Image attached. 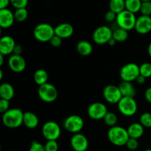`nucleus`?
<instances>
[{"label": "nucleus", "mask_w": 151, "mask_h": 151, "mask_svg": "<svg viewBox=\"0 0 151 151\" xmlns=\"http://www.w3.org/2000/svg\"><path fill=\"white\" fill-rule=\"evenodd\" d=\"M24 112L20 109H10L2 114L3 125L8 128H17L23 124Z\"/></svg>", "instance_id": "1"}, {"label": "nucleus", "mask_w": 151, "mask_h": 151, "mask_svg": "<svg viewBox=\"0 0 151 151\" xmlns=\"http://www.w3.org/2000/svg\"><path fill=\"white\" fill-rule=\"evenodd\" d=\"M129 138L127 129L122 126L115 125L111 127L108 131V139L115 146L122 147L125 145Z\"/></svg>", "instance_id": "2"}, {"label": "nucleus", "mask_w": 151, "mask_h": 151, "mask_svg": "<svg viewBox=\"0 0 151 151\" xmlns=\"http://www.w3.org/2000/svg\"><path fill=\"white\" fill-rule=\"evenodd\" d=\"M55 34V27L48 23H41L35 27L33 36L39 42H50Z\"/></svg>", "instance_id": "3"}, {"label": "nucleus", "mask_w": 151, "mask_h": 151, "mask_svg": "<svg viewBox=\"0 0 151 151\" xmlns=\"http://www.w3.org/2000/svg\"><path fill=\"white\" fill-rule=\"evenodd\" d=\"M137 19L134 13L125 10L116 15V23L118 27L127 31H131L135 28Z\"/></svg>", "instance_id": "4"}, {"label": "nucleus", "mask_w": 151, "mask_h": 151, "mask_svg": "<svg viewBox=\"0 0 151 151\" xmlns=\"http://www.w3.org/2000/svg\"><path fill=\"white\" fill-rule=\"evenodd\" d=\"M117 108L121 114L125 116H132L137 112L138 105L133 97H122L117 103Z\"/></svg>", "instance_id": "5"}, {"label": "nucleus", "mask_w": 151, "mask_h": 151, "mask_svg": "<svg viewBox=\"0 0 151 151\" xmlns=\"http://www.w3.org/2000/svg\"><path fill=\"white\" fill-rule=\"evenodd\" d=\"M38 94L42 101L47 103H51L55 101L58 96V91L56 87L51 83L44 84L40 86L38 89Z\"/></svg>", "instance_id": "6"}, {"label": "nucleus", "mask_w": 151, "mask_h": 151, "mask_svg": "<svg viewBox=\"0 0 151 151\" xmlns=\"http://www.w3.org/2000/svg\"><path fill=\"white\" fill-rule=\"evenodd\" d=\"M42 135L47 141H57L60 137L61 129L58 124L54 121H48L43 125L41 128Z\"/></svg>", "instance_id": "7"}, {"label": "nucleus", "mask_w": 151, "mask_h": 151, "mask_svg": "<svg viewBox=\"0 0 151 151\" xmlns=\"http://www.w3.org/2000/svg\"><path fill=\"white\" fill-rule=\"evenodd\" d=\"M140 75L139 66L135 63H128L124 65L120 69L119 76L122 81L131 82L136 81Z\"/></svg>", "instance_id": "8"}, {"label": "nucleus", "mask_w": 151, "mask_h": 151, "mask_svg": "<svg viewBox=\"0 0 151 151\" xmlns=\"http://www.w3.org/2000/svg\"><path fill=\"white\" fill-rule=\"evenodd\" d=\"M113 36V30L106 25H102L94 29L92 39L99 45H103L109 43Z\"/></svg>", "instance_id": "9"}, {"label": "nucleus", "mask_w": 151, "mask_h": 151, "mask_svg": "<svg viewBox=\"0 0 151 151\" xmlns=\"http://www.w3.org/2000/svg\"><path fill=\"white\" fill-rule=\"evenodd\" d=\"M63 127L68 132L73 134H78L83 128L84 120L79 115H70L63 122Z\"/></svg>", "instance_id": "10"}, {"label": "nucleus", "mask_w": 151, "mask_h": 151, "mask_svg": "<svg viewBox=\"0 0 151 151\" xmlns=\"http://www.w3.org/2000/svg\"><path fill=\"white\" fill-rule=\"evenodd\" d=\"M108 112L109 111H108L107 106L104 103L100 102L91 103L87 109V114L88 116L94 120L103 119Z\"/></svg>", "instance_id": "11"}, {"label": "nucleus", "mask_w": 151, "mask_h": 151, "mask_svg": "<svg viewBox=\"0 0 151 151\" xmlns=\"http://www.w3.org/2000/svg\"><path fill=\"white\" fill-rule=\"evenodd\" d=\"M103 95L106 102L110 104H117L122 98L119 86L115 85L106 86L103 89Z\"/></svg>", "instance_id": "12"}, {"label": "nucleus", "mask_w": 151, "mask_h": 151, "mask_svg": "<svg viewBox=\"0 0 151 151\" xmlns=\"http://www.w3.org/2000/svg\"><path fill=\"white\" fill-rule=\"evenodd\" d=\"M8 66L11 71L16 73H20L26 69V60L22 55L13 54L8 58Z\"/></svg>", "instance_id": "13"}, {"label": "nucleus", "mask_w": 151, "mask_h": 151, "mask_svg": "<svg viewBox=\"0 0 151 151\" xmlns=\"http://www.w3.org/2000/svg\"><path fill=\"white\" fill-rule=\"evenodd\" d=\"M70 144L75 151H86L88 147V141L83 134H74L70 139Z\"/></svg>", "instance_id": "14"}, {"label": "nucleus", "mask_w": 151, "mask_h": 151, "mask_svg": "<svg viewBox=\"0 0 151 151\" xmlns=\"http://www.w3.org/2000/svg\"><path fill=\"white\" fill-rule=\"evenodd\" d=\"M137 33L140 35H145L151 31V16L141 15L137 19L135 28Z\"/></svg>", "instance_id": "15"}, {"label": "nucleus", "mask_w": 151, "mask_h": 151, "mask_svg": "<svg viewBox=\"0 0 151 151\" xmlns=\"http://www.w3.org/2000/svg\"><path fill=\"white\" fill-rule=\"evenodd\" d=\"M16 42L13 37L10 35H4L0 39V54L4 56L9 55L13 53Z\"/></svg>", "instance_id": "16"}, {"label": "nucleus", "mask_w": 151, "mask_h": 151, "mask_svg": "<svg viewBox=\"0 0 151 151\" xmlns=\"http://www.w3.org/2000/svg\"><path fill=\"white\" fill-rule=\"evenodd\" d=\"M14 13L10 9L0 10V27L2 29H7L13 26L15 22Z\"/></svg>", "instance_id": "17"}, {"label": "nucleus", "mask_w": 151, "mask_h": 151, "mask_svg": "<svg viewBox=\"0 0 151 151\" xmlns=\"http://www.w3.org/2000/svg\"><path fill=\"white\" fill-rule=\"evenodd\" d=\"M74 33V27L69 23H61L55 27V34L63 38H70Z\"/></svg>", "instance_id": "18"}, {"label": "nucleus", "mask_w": 151, "mask_h": 151, "mask_svg": "<svg viewBox=\"0 0 151 151\" xmlns=\"http://www.w3.org/2000/svg\"><path fill=\"white\" fill-rule=\"evenodd\" d=\"M23 124L29 129H34L37 128L39 124L38 116L32 111H25L24 113Z\"/></svg>", "instance_id": "19"}, {"label": "nucleus", "mask_w": 151, "mask_h": 151, "mask_svg": "<svg viewBox=\"0 0 151 151\" xmlns=\"http://www.w3.org/2000/svg\"><path fill=\"white\" fill-rule=\"evenodd\" d=\"M119 88L122 93V97L134 98L137 95V89L131 82L122 81L119 85Z\"/></svg>", "instance_id": "20"}, {"label": "nucleus", "mask_w": 151, "mask_h": 151, "mask_svg": "<svg viewBox=\"0 0 151 151\" xmlns=\"http://www.w3.org/2000/svg\"><path fill=\"white\" fill-rule=\"evenodd\" d=\"M127 131L130 138L138 139L141 138L144 134L145 128L139 122H133L128 126Z\"/></svg>", "instance_id": "21"}, {"label": "nucleus", "mask_w": 151, "mask_h": 151, "mask_svg": "<svg viewBox=\"0 0 151 151\" xmlns=\"http://www.w3.org/2000/svg\"><path fill=\"white\" fill-rule=\"evenodd\" d=\"M15 95V90L13 86L9 83H3L0 85V97L1 99L10 101Z\"/></svg>", "instance_id": "22"}, {"label": "nucleus", "mask_w": 151, "mask_h": 151, "mask_svg": "<svg viewBox=\"0 0 151 151\" xmlns=\"http://www.w3.org/2000/svg\"><path fill=\"white\" fill-rule=\"evenodd\" d=\"M76 50L82 56H88L91 54L93 51V47L88 41H81L77 44Z\"/></svg>", "instance_id": "23"}, {"label": "nucleus", "mask_w": 151, "mask_h": 151, "mask_svg": "<svg viewBox=\"0 0 151 151\" xmlns=\"http://www.w3.org/2000/svg\"><path fill=\"white\" fill-rule=\"evenodd\" d=\"M49 75L45 69H39L35 72L33 75V80L37 85L42 86L48 83Z\"/></svg>", "instance_id": "24"}, {"label": "nucleus", "mask_w": 151, "mask_h": 151, "mask_svg": "<svg viewBox=\"0 0 151 151\" xmlns=\"http://www.w3.org/2000/svg\"><path fill=\"white\" fill-rule=\"evenodd\" d=\"M109 10H111L116 14L125 10V0H110Z\"/></svg>", "instance_id": "25"}, {"label": "nucleus", "mask_w": 151, "mask_h": 151, "mask_svg": "<svg viewBox=\"0 0 151 151\" xmlns=\"http://www.w3.org/2000/svg\"><path fill=\"white\" fill-rule=\"evenodd\" d=\"M142 3L141 0H125V10L136 14L140 11Z\"/></svg>", "instance_id": "26"}, {"label": "nucleus", "mask_w": 151, "mask_h": 151, "mask_svg": "<svg viewBox=\"0 0 151 151\" xmlns=\"http://www.w3.org/2000/svg\"><path fill=\"white\" fill-rule=\"evenodd\" d=\"M112 38L118 43L125 42L128 38V31L122 29V28H116L113 31Z\"/></svg>", "instance_id": "27"}, {"label": "nucleus", "mask_w": 151, "mask_h": 151, "mask_svg": "<svg viewBox=\"0 0 151 151\" xmlns=\"http://www.w3.org/2000/svg\"><path fill=\"white\" fill-rule=\"evenodd\" d=\"M103 121H104L105 124L106 125H108V126L111 128V127H114L116 125V123L118 122V117L116 114L109 111L106 114V116H105Z\"/></svg>", "instance_id": "28"}, {"label": "nucleus", "mask_w": 151, "mask_h": 151, "mask_svg": "<svg viewBox=\"0 0 151 151\" xmlns=\"http://www.w3.org/2000/svg\"><path fill=\"white\" fill-rule=\"evenodd\" d=\"M15 20L18 22H23L27 19L28 11L26 8L16 9L14 12Z\"/></svg>", "instance_id": "29"}, {"label": "nucleus", "mask_w": 151, "mask_h": 151, "mask_svg": "<svg viewBox=\"0 0 151 151\" xmlns=\"http://www.w3.org/2000/svg\"><path fill=\"white\" fill-rule=\"evenodd\" d=\"M139 122L144 128H151V112H145L139 116Z\"/></svg>", "instance_id": "30"}, {"label": "nucleus", "mask_w": 151, "mask_h": 151, "mask_svg": "<svg viewBox=\"0 0 151 151\" xmlns=\"http://www.w3.org/2000/svg\"><path fill=\"white\" fill-rule=\"evenodd\" d=\"M140 75L144 76L145 78H149L151 77V63L145 62L142 63L139 66Z\"/></svg>", "instance_id": "31"}, {"label": "nucleus", "mask_w": 151, "mask_h": 151, "mask_svg": "<svg viewBox=\"0 0 151 151\" xmlns=\"http://www.w3.org/2000/svg\"><path fill=\"white\" fill-rule=\"evenodd\" d=\"M139 12L142 16H151V1H142Z\"/></svg>", "instance_id": "32"}, {"label": "nucleus", "mask_w": 151, "mask_h": 151, "mask_svg": "<svg viewBox=\"0 0 151 151\" xmlns=\"http://www.w3.org/2000/svg\"><path fill=\"white\" fill-rule=\"evenodd\" d=\"M10 4L16 9L26 8L28 0H10Z\"/></svg>", "instance_id": "33"}, {"label": "nucleus", "mask_w": 151, "mask_h": 151, "mask_svg": "<svg viewBox=\"0 0 151 151\" xmlns=\"http://www.w3.org/2000/svg\"><path fill=\"white\" fill-rule=\"evenodd\" d=\"M46 151H58V144L57 141H47L44 145Z\"/></svg>", "instance_id": "34"}, {"label": "nucleus", "mask_w": 151, "mask_h": 151, "mask_svg": "<svg viewBox=\"0 0 151 151\" xmlns=\"http://www.w3.org/2000/svg\"><path fill=\"white\" fill-rule=\"evenodd\" d=\"M125 146L127 148L130 150H135L139 147V142L138 139L133 138H129V139L127 142Z\"/></svg>", "instance_id": "35"}, {"label": "nucleus", "mask_w": 151, "mask_h": 151, "mask_svg": "<svg viewBox=\"0 0 151 151\" xmlns=\"http://www.w3.org/2000/svg\"><path fill=\"white\" fill-rule=\"evenodd\" d=\"M29 151H46L44 145L37 141H33L30 145Z\"/></svg>", "instance_id": "36"}, {"label": "nucleus", "mask_w": 151, "mask_h": 151, "mask_svg": "<svg viewBox=\"0 0 151 151\" xmlns=\"http://www.w3.org/2000/svg\"><path fill=\"white\" fill-rule=\"evenodd\" d=\"M9 107H10V101L7 100H4V99H1L0 100V113L4 114L6 111L9 110Z\"/></svg>", "instance_id": "37"}, {"label": "nucleus", "mask_w": 151, "mask_h": 151, "mask_svg": "<svg viewBox=\"0 0 151 151\" xmlns=\"http://www.w3.org/2000/svg\"><path fill=\"white\" fill-rule=\"evenodd\" d=\"M50 44L52 47H55V48H58V47H60L62 44V38L58 37V35H55L52 38V39L50 41Z\"/></svg>", "instance_id": "38"}, {"label": "nucleus", "mask_w": 151, "mask_h": 151, "mask_svg": "<svg viewBox=\"0 0 151 151\" xmlns=\"http://www.w3.org/2000/svg\"><path fill=\"white\" fill-rule=\"evenodd\" d=\"M116 15L117 14L114 13L111 10H109V11H107L105 13L104 19L107 22H113L114 21H116Z\"/></svg>", "instance_id": "39"}, {"label": "nucleus", "mask_w": 151, "mask_h": 151, "mask_svg": "<svg viewBox=\"0 0 151 151\" xmlns=\"http://www.w3.org/2000/svg\"><path fill=\"white\" fill-rule=\"evenodd\" d=\"M145 99L147 103L151 104V87H149L145 90Z\"/></svg>", "instance_id": "40"}, {"label": "nucleus", "mask_w": 151, "mask_h": 151, "mask_svg": "<svg viewBox=\"0 0 151 151\" xmlns=\"http://www.w3.org/2000/svg\"><path fill=\"white\" fill-rule=\"evenodd\" d=\"M22 52H23V47L20 44H16L14 48V50H13V54L18 55H22Z\"/></svg>", "instance_id": "41"}, {"label": "nucleus", "mask_w": 151, "mask_h": 151, "mask_svg": "<svg viewBox=\"0 0 151 151\" xmlns=\"http://www.w3.org/2000/svg\"><path fill=\"white\" fill-rule=\"evenodd\" d=\"M10 4V0H0V10L7 8Z\"/></svg>", "instance_id": "42"}, {"label": "nucleus", "mask_w": 151, "mask_h": 151, "mask_svg": "<svg viewBox=\"0 0 151 151\" xmlns=\"http://www.w3.org/2000/svg\"><path fill=\"white\" fill-rule=\"evenodd\" d=\"M146 79H147V78H145L144 76L139 75L138 76V78H137V80H136V82H137L138 84H144L145 83Z\"/></svg>", "instance_id": "43"}, {"label": "nucleus", "mask_w": 151, "mask_h": 151, "mask_svg": "<svg viewBox=\"0 0 151 151\" xmlns=\"http://www.w3.org/2000/svg\"><path fill=\"white\" fill-rule=\"evenodd\" d=\"M116 43H117V42H116V41H115V40L113 38H112L111 39L110 41H109V43H108V44H109V46H111V47H113V46H114L115 44H116Z\"/></svg>", "instance_id": "44"}, {"label": "nucleus", "mask_w": 151, "mask_h": 151, "mask_svg": "<svg viewBox=\"0 0 151 151\" xmlns=\"http://www.w3.org/2000/svg\"><path fill=\"white\" fill-rule=\"evenodd\" d=\"M147 53H148V55L150 56L151 58V42L149 44L148 47H147Z\"/></svg>", "instance_id": "45"}, {"label": "nucleus", "mask_w": 151, "mask_h": 151, "mask_svg": "<svg viewBox=\"0 0 151 151\" xmlns=\"http://www.w3.org/2000/svg\"><path fill=\"white\" fill-rule=\"evenodd\" d=\"M4 55L0 54V66H2L3 65V62H4Z\"/></svg>", "instance_id": "46"}, {"label": "nucleus", "mask_w": 151, "mask_h": 151, "mask_svg": "<svg viewBox=\"0 0 151 151\" xmlns=\"http://www.w3.org/2000/svg\"><path fill=\"white\" fill-rule=\"evenodd\" d=\"M2 78H3V71L2 69H0V80H2Z\"/></svg>", "instance_id": "47"}, {"label": "nucleus", "mask_w": 151, "mask_h": 151, "mask_svg": "<svg viewBox=\"0 0 151 151\" xmlns=\"http://www.w3.org/2000/svg\"><path fill=\"white\" fill-rule=\"evenodd\" d=\"M142 1H151V0H141Z\"/></svg>", "instance_id": "48"}, {"label": "nucleus", "mask_w": 151, "mask_h": 151, "mask_svg": "<svg viewBox=\"0 0 151 151\" xmlns=\"http://www.w3.org/2000/svg\"><path fill=\"white\" fill-rule=\"evenodd\" d=\"M144 151H151V149H146V150H145Z\"/></svg>", "instance_id": "49"}]
</instances>
